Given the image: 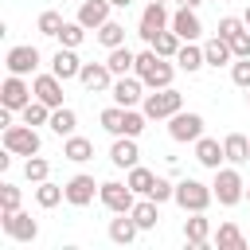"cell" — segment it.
Here are the masks:
<instances>
[{"mask_svg": "<svg viewBox=\"0 0 250 250\" xmlns=\"http://www.w3.org/2000/svg\"><path fill=\"white\" fill-rule=\"evenodd\" d=\"M133 74L148 86V90H164V86H172V78H176V66L168 62V59H160L152 47H145L141 55H137V66H133Z\"/></svg>", "mask_w": 250, "mask_h": 250, "instance_id": "obj_1", "label": "cell"}, {"mask_svg": "<svg viewBox=\"0 0 250 250\" xmlns=\"http://www.w3.org/2000/svg\"><path fill=\"white\" fill-rule=\"evenodd\" d=\"M211 191L219 199V207H234L246 199V180L238 172V164H227V168H215V180H211Z\"/></svg>", "mask_w": 250, "mask_h": 250, "instance_id": "obj_2", "label": "cell"}, {"mask_svg": "<svg viewBox=\"0 0 250 250\" xmlns=\"http://www.w3.org/2000/svg\"><path fill=\"white\" fill-rule=\"evenodd\" d=\"M141 109H145V117H148V121H168L172 113H180V109H184V94H180L176 86L152 90V94H145Z\"/></svg>", "mask_w": 250, "mask_h": 250, "instance_id": "obj_3", "label": "cell"}, {"mask_svg": "<svg viewBox=\"0 0 250 250\" xmlns=\"http://www.w3.org/2000/svg\"><path fill=\"white\" fill-rule=\"evenodd\" d=\"M211 199H215V191H211V184H203V180H180L176 184V207L188 215V211H207L211 207Z\"/></svg>", "mask_w": 250, "mask_h": 250, "instance_id": "obj_4", "label": "cell"}, {"mask_svg": "<svg viewBox=\"0 0 250 250\" xmlns=\"http://www.w3.org/2000/svg\"><path fill=\"white\" fill-rule=\"evenodd\" d=\"M4 148L8 152H16V156H39V148H43V141H39V133H35V125H4Z\"/></svg>", "mask_w": 250, "mask_h": 250, "instance_id": "obj_5", "label": "cell"}, {"mask_svg": "<svg viewBox=\"0 0 250 250\" xmlns=\"http://www.w3.org/2000/svg\"><path fill=\"white\" fill-rule=\"evenodd\" d=\"M168 137L176 141V145H195L199 137H203V113H195V109H180V113H172L168 117Z\"/></svg>", "mask_w": 250, "mask_h": 250, "instance_id": "obj_6", "label": "cell"}, {"mask_svg": "<svg viewBox=\"0 0 250 250\" xmlns=\"http://www.w3.org/2000/svg\"><path fill=\"white\" fill-rule=\"evenodd\" d=\"M98 199H102V207H105V211H113V215H125V211H133V203H137V191H133L129 184H121V180H105V184L98 188Z\"/></svg>", "mask_w": 250, "mask_h": 250, "instance_id": "obj_7", "label": "cell"}, {"mask_svg": "<svg viewBox=\"0 0 250 250\" xmlns=\"http://www.w3.org/2000/svg\"><path fill=\"white\" fill-rule=\"evenodd\" d=\"M164 27H172V16H168V8L160 4V0H148V8L141 12V20H137V35L145 39V43H152Z\"/></svg>", "mask_w": 250, "mask_h": 250, "instance_id": "obj_8", "label": "cell"}, {"mask_svg": "<svg viewBox=\"0 0 250 250\" xmlns=\"http://www.w3.org/2000/svg\"><path fill=\"white\" fill-rule=\"evenodd\" d=\"M39 62H43V55H39V47H31V43H20V47H12L8 55H4V66H8V74H35L39 70Z\"/></svg>", "mask_w": 250, "mask_h": 250, "instance_id": "obj_9", "label": "cell"}, {"mask_svg": "<svg viewBox=\"0 0 250 250\" xmlns=\"http://www.w3.org/2000/svg\"><path fill=\"white\" fill-rule=\"evenodd\" d=\"M145 82L137 78V74H121V78H113V86H109V94H113V102L117 105H125V109H133L137 102H145Z\"/></svg>", "mask_w": 250, "mask_h": 250, "instance_id": "obj_10", "label": "cell"}, {"mask_svg": "<svg viewBox=\"0 0 250 250\" xmlns=\"http://www.w3.org/2000/svg\"><path fill=\"white\" fill-rule=\"evenodd\" d=\"M31 98H35V90H31V82H23V74H8V78H4V86H0V105L23 109Z\"/></svg>", "mask_w": 250, "mask_h": 250, "instance_id": "obj_11", "label": "cell"}, {"mask_svg": "<svg viewBox=\"0 0 250 250\" xmlns=\"http://www.w3.org/2000/svg\"><path fill=\"white\" fill-rule=\"evenodd\" d=\"M4 223V234L16 238V242H35L39 238V223L27 215V211H12V215H0Z\"/></svg>", "mask_w": 250, "mask_h": 250, "instance_id": "obj_12", "label": "cell"}, {"mask_svg": "<svg viewBox=\"0 0 250 250\" xmlns=\"http://www.w3.org/2000/svg\"><path fill=\"white\" fill-rule=\"evenodd\" d=\"M62 188H66V203H70V207H90L102 184H94V176L78 172V176H70V180H66Z\"/></svg>", "mask_w": 250, "mask_h": 250, "instance_id": "obj_13", "label": "cell"}, {"mask_svg": "<svg viewBox=\"0 0 250 250\" xmlns=\"http://www.w3.org/2000/svg\"><path fill=\"white\" fill-rule=\"evenodd\" d=\"M184 242L195 246V250H203L211 242V219H207V211H188V219H184Z\"/></svg>", "mask_w": 250, "mask_h": 250, "instance_id": "obj_14", "label": "cell"}, {"mask_svg": "<svg viewBox=\"0 0 250 250\" xmlns=\"http://www.w3.org/2000/svg\"><path fill=\"white\" fill-rule=\"evenodd\" d=\"M172 31L184 39V43H195L199 35H203V23H199V16H195V8H188V4H180L176 12H172Z\"/></svg>", "mask_w": 250, "mask_h": 250, "instance_id": "obj_15", "label": "cell"}, {"mask_svg": "<svg viewBox=\"0 0 250 250\" xmlns=\"http://www.w3.org/2000/svg\"><path fill=\"white\" fill-rule=\"evenodd\" d=\"M31 90L39 102H47L51 109L62 105V78L59 74H31Z\"/></svg>", "mask_w": 250, "mask_h": 250, "instance_id": "obj_16", "label": "cell"}, {"mask_svg": "<svg viewBox=\"0 0 250 250\" xmlns=\"http://www.w3.org/2000/svg\"><path fill=\"white\" fill-rule=\"evenodd\" d=\"M78 82H82L90 94H98V90H109V86H113V70H109L105 62H82Z\"/></svg>", "mask_w": 250, "mask_h": 250, "instance_id": "obj_17", "label": "cell"}, {"mask_svg": "<svg viewBox=\"0 0 250 250\" xmlns=\"http://www.w3.org/2000/svg\"><path fill=\"white\" fill-rule=\"evenodd\" d=\"M109 160H113V168H133V164H141V148H137V137H113V145H109Z\"/></svg>", "mask_w": 250, "mask_h": 250, "instance_id": "obj_18", "label": "cell"}, {"mask_svg": "<svg viewBox=\"0 0 250 250\" xmlns=\"http://www.w3.org/2000/svg\"><path fill=\"white\" fill-rule=\"evenodd\" d=\"M109 8H113L109 0H82V4H78V16H74V20H78L82 27H90V31H98V27H102V23L109 20Z\"/></svg>", "mask_w": 250, "mask_h": 250, "instance_id": "obj_19", "label": "cell"}, {"mask_svg": "<svg viewBox=\"0 0 250 250\" xmlns=\"http://www.w3.org/2000/svg\"><path fill=\"white\" fill-rule=\"evenodd\" d=\"M78 70H82V59L74 55V47H59V51L51 55V74H59L62 82L78 78Z\"/></svg>", "mask_w": 250, "mask_h": 250, "instance_id": "obj_20", "label": "cell"}, {"mask_svg": "<svg viewBox=\"0 0 250 250\" xmlns=\"http://www.w3.org/2000/svg\"><path fill=\"white\" fill-rule=\"evenodd\" d=\"M195 160L203 164V168H223V160H227V152H223V145L215 141V137H199L195 141Z\"/></svg>", "mask_w": 250, "mask_h": 250, "instance_id": "obj_21", "label": "cell"}, {"mask_svg": "<svg viewBox=\"0 0 250 250\" xmlns=\"http://www.w3.org/2000/svg\"><path fill=\"white\" fill-rule=\"evenodd\" d=\"M137 234H141V227H137V219H133L129 211L117 215V219H109V242L129 246V242H137Z\"/></svg>", "mask_w": 250, "mask_h": 250, "instance_id": "obj_22", "label": "cell"}, {"mask_svg": "<svg viewBox=\"0 0 250 250\" xmlns=\"http://www.w3.org/2000/svg\"><path fill=\"white\" fill-rule=\"evenodd\" d=\"M62 156H66L70 164H86V160L94 156V141H90V137H78V133H70V137L62 141Z\"/></svg>", "mask_w": 250, "mask_h": 250, "instance_id": "obj_23", "label": "cell"}, {"mask_svg": "<svg viewBox=\"0 0 250 250\" xmlns=\"http://www.w3.org/2000/svg\"><path fill=\"white\" fill-rule=\"evenodd\" d=\"M133 219H137V227L141 230H152L156 223H160V203L156 199H148V195H141L137 203H133V211H129Z\"/></svg>", "mask_w": 250, "mask_h": 250, "instance_id": "obj_24", "label": "cell"}, {"mask_svg": "<svg viewBox=\"0 0 250 250\" xmlns=\"http://www.w3.org/2000/svg\"><path fill=\"white\" fill-rule=\"evenodd\" d=\"M223 152H227V164H246V160H250V137L227 133V137H223Z\"/></svg>", "mask_w": 250, "mask_h": 250, "instance_id": "obj_25", "label": "cell"}, {"mask_svg": "<svg viewBox=\"0 0 250 250\" xmlns=\"http://www.w3.org/2000/svg\"><path fill=\"white\" fill-rule=\"evenodd\" d=\"M203 55H207V66H215V70H219V66H227V62L234 59V51H230V43H227L223 35L207 39V43H203Z\"/></svg>", "mask_w": 250, "mask_h": 250, "instance_id": "obj_26", "label": "cell"}, {"mask_svg": "<svg viewBox=\"0 0 250 250\" xmlns=\"http://www.w3.org/2000/svg\"><path fill=\"white\" fill-rule=\"evenodd\" d=\"M105 66L113 70V78H121V74H133V66H137V55L121 43V47H113L109 55H105Z\"/></svg>", "mask_w": 250, "mask_h": 250, "instance_id": "obj_27", "label": "cell"}, {"mask_svg": "<svg viewBox=\"0 0 250 250\" xmlns=\"http://www.w3.org/2000/svg\"><path fill=\"white\" fill-rule=\"evenodd\" d=\"M176 66H180V70H188V74H195L199 66H207V55H203V47H195V43H184V47L176 51Z\"/></svg>", "mask_w": 250, "mask_h": 250, "instance_id": "obj_28", "label": "cell"}, {"mask_svg": "<svg viewBox=\"0 0 250 250\" xmlns=\"http://www.w3.org/2000/svg\"><path fill=\"white\" fill-rule=\"evenodd\" d=\"M74 129H78V113H74L70 105L51 109V133H55V137H70Z\"/></svg>", "mask_w": 250, "mask_h": 250, "instance_id": "obj_29", "label": "cell"}, {"mask_svg": "<svg viewBox=\"0 0 250 250\" xmlns=\"http://www.w3.org/2000/svg\"><path fill=\"white\" fill-rule=\"evenodd\" d=\"M66 199V188L62 184H51V180H43V184H35V203L43 207V211H51V207H59Z\"/></svg>", "mask_w": 250, "mask_h": 250, "instance_id": "obj_30", "label": "cell"}, {"mask_svg": "<svg viewBox=\"0 0 250 250\" xmlns=\"http://www.w3.org/2000/svg\"><path fill=\"white\" fill-rule=\"evenodd\" d=\"M125 184H129L137 195H148V191H152V184H156V172H152V168H145V164H133V168H129V176H125Z\"/></svg>", "mask_w": 250, "mask_h": 250, "instance_id": "obj_31", "label": "cell"}, {"mask_svg": "<svg viewBox=\"0 0 250 250\" xmlns=\"http://www.w3.org/2000/svg\"><path fill=\"white\" fill-rule=\"evenodd\" d=\"M94 35H98V43H102L105 51H113V47H121V43H125V23H117V20H105V23H102Z\"/></svg>", "mask_w": 250, "mask_h": 250, "instance_id": "obj_32", "label": "cell"}, {"mask_svg": "<svg viewBox=\"0 0 250 250\" xmlns=\"http://www.w3.org/2000/svg\"><path fill=\"white\" fill-rule=\"evenodd\" d=\"M148 47H152V51H156L160 59H176V51L184 47V39H180V35H176L172 27H164V31H160V35H156V39H152Z\"/></svg>", "mask_w": 250, "mask_h": 250, "instance_id": "obj_33", "label": "cell"}, {"mask_svg": "<svg viewBox=\"0 0 250 250\" xmlns=\"http://www.w3.org/2000/svg\"><path fill=\"white\" fill-rule=\"evenodd\" d=\"M215 246H219V250H242L246 238H242V230H238L234 223H219V230H215Z\"/></svg>", "mask_w": 250, "mask_h": 250, "instance_id": "obj_34", "label": "cell"}, {"mask_svg": "<svg viewBox=\"0 0 250 250\" xmlns=\"http://www.w3.org/2000/svg\"><path fill=\"white\" fill-rule=\"evenodd\" d=\"M62 16L55 12V8H47V12H39V20H35V27H39V35H47V39H59V31H62Z\"/></svg>", "mask_w": 250, "mask_h": 250, "instance_id": "obj_35", "label": "cell"}, {"mask_svg": "<svg viewBox=\"0 0 250 250\" xmlns=\"http://www.w3.org/2000/svg\"><path fill=\"white\" fill-rule=\"evenodd\" d=\"M20 113H23V121H27V125H51V105H47V102H39V98H31Z\"/></svg>", "mask_w": 250, "mask_h": 250, "instance_id": "obj_36", "label": "cell"}, {"mask_svg": "<svg viewBox=\"0 0 250 250\" xmlns=\"http://www.w3.org/2000/svg\"><path fill=\"white\" fill-rule=\"evenodd\" d=\"M98 121H102V129H105L109 137H121V121H125V105H117V102H113V105H105Z\"/></svg>", "mask_w": 250, "mask_h": 250, "instance_id": "obj_37", "label": "cell"}, {"mask_svg": "<svg viewBox=\"0 0 250 250\" xmlns=\"http://www.w3.org/2000/svg\"><path fill=\"white\" fill-rule=\"evenodd\" d=\"M20 203H23V191H20L12 180H4V184H0V215L20 211Z\"/></svg>", "mask_w": 250, "mask_h": 250, "instance_id": "obj_38", "label": "cell"}, {"mask_svg": "<svg viewBox=\"0 0 250 250\" xmlns=\"http://www.w3.org/2000/svg\"><path fill=\"white\" fill-rule=\"evenodd\" d=\"M86 31H90V27H82L78 20H66V23H62V31H59V47H82Z\"/></svg>", "mask_w": 250, "mask_h": 250, "instance_id": "obj_39", "label": "cell"}, {"mask_svg": "<svg viewBox=\"0 0 250 250\" xmlns=\"http://www.w3.org/2000/svg\"><path fill=\"white\" fill-rule=\"evenodd\" d=\"M145 109H125V121H121V137H141L145 133Z\"/></svg>", "mask_w": 250, "mask_h": 250, "instance_id": "obj_40", "label": "cell"}, {"mask_svg": "<svg viewBox=\"0 0 250 250\" xmlns=\"http://www.w3.org/2000/svg\"><path fill=\"white\" fill-rule=\"evenodd\" d=\"M23 176H27V184H43V180L51 176V164H47L43 156H27V164H23Z\"/></svg>", "mask_w": 250, "mask_h": 250, "instance_id": "obj_41", "label": "cell"}, {"mask_svg": "<svg viewBox=\"0 0 250 250\" xmlns=\"http://www.w3.org/2000/svg\"><path fill=\"white\" fill-rule=\"evenodd\" d=\"M148 199H156V203H168V199H176V184H172V180H164V176H156V184H152Z\"/></svg>", "mask_w": 250, "mask_h": 250, "instance_id": "obj_42", "label": "cell"}, {"mask_svg": "<svg viewBox=\"0 0 250 250\" xmlns=\"http://www.w3.org/2000/svg\"><path fill=\"white\" fill-rule=\"evenodd\" d=\"M230 82L242 86V90H250V59H234L230 62Z\"/></svg>", "mask_w": 250, "mask_h": 250, "instance_id": "obj_43", "label": "cell"}, {"mask_svg": "<svg viewBox=\"0 0 250 250\" xmlns=\"http://www.w3.org/2000/svg\"><path fill=\"white\" fill-rule=\"evenodd\" d=\"M227 43H230L234 59H250V27H242V31H238V35H230Z\"/></svg>", "mask_w": 250, "mask_h": 250, "instance_id": "obj_44", "label": "cell"}, {"mask_svg": "<svg viewBox=\"0 0 250 250\" xmlns=\"http://www.w3.org/2000/svg\"><path fill=\"white\" fill-rule=\"evenodd\" d=\"M242 27H246V20H238V16H223V20H219V35H223V39L238 35Z\"/></svg>", "mask_w": 250, "mask_h": 250, "instance_id": "obj_45", "label": "cell"}, {"mask_svg": "<svg viewBox=\"0 0 250 250\" xmlns=\"http://www.w3.org/2000/svg\"><path fill=\"white\" fill-rule=\"evenodd\" d=\"M12 156H16V152H8V148L0 152V172H8V168H12Z\"/></svg>", "mask_w": 250, "mask_h": 250, "instance_id": "obj_46", "label": "cell"}, {"mask_svg": "<svg viewBox=\"0 0 250 250\" xmlns=\"http://www.w3.org/2000/svg\"><path fill=\"white\" fill-rule=\"evenodd\" d=\"M109 4H113V8H129L133 0H109Z\"/></svg>", "mask_w": 250, "mask_h": 250, "instance_id": "obj_47", "label": "cell"}, {"mask_svg": "<svg viewBox=\"0 0 250 250\" xmlns=\"http://www.w3.org/2000/svg\"><path fill=\"white\" fill-rule=\"evenodd\" d=\"M180 4H188V8H195V4H199V0H180Z\"/></svg>", "mask_w": 250, "mask_h": 250, "instance_id": "obj_48", "label": "cell"}, {"mask_svg": "<svg viewBox=\"0 0 250 250\" xmlns=\"http://www.w3.org/2000/svg\"><path fill=\"white\" fill-rule=\"evenodd\" d=\"M242 20H246V27H250V8H246V16H242Z\"/></svg>", "mask_w": 250, "mask_h": 250, "instance_id": "obj_49", "label": "cell"}, {"mask_svg": "<svg viewBox=\"0 0 250 250\" xmlns=\"http://www.w3.org/2000/svg\"><path fill=\"white\" fill-rule=\"evenodd\" d=\"M246 105H250V90H246Z\"/></svg>", "mask_w": 250, "mask_h": 250, "instance_id": "obj_50", "label": "cell"}, {"mask_svg": "<svg viewBox=\"0 0 250 250\" xmlns=\"http://www.w3.org/2000/svg\"><path fill=\"white\" fill-rule=\"evenodd\" d=\"M246 199H250V184H246Z\"/></svg>", "mask_w": 250, "mask_h": 250, "instance_id": "obj_51", "label": "cell"}, {"mask_svg": "<svg viewBox=\"0 0 250 250\" xmlns=\"http://www.w3.org/2000/svg\"><path fill=\"white\" fill-rule=\"evenodd\" d=\"M160 4H168V0H160Z\"/></svg>", "mask_w": 250, "mask_h": 250, "instance_id": "obj_52", "label": "cell"}]
</instances>
